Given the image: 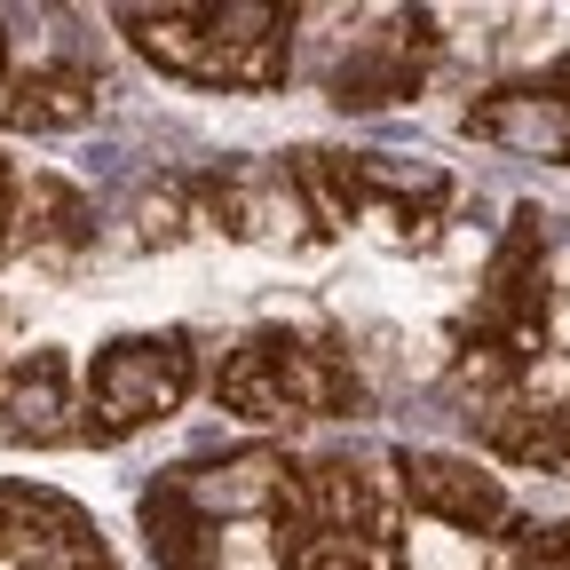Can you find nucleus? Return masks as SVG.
<instances>
[{"mask_svg": "<svg viewBox=\"0 0 570 570\" xmlns=\"http://www.w3.org/2000/svg\"><path fill=\"white\" fill-rule=\"evenodd\" d=\"M269 531L285 570H404L396 483L356 452L285 460L269 483Z\"/></svg>", "mask_w": 570, "mask_h": 570, "instance_id": "1", "label": "nucleus"}, {"mask_svg": "<svg viewBox=\"0 0 570 570\" xmlns=\"http://www.w3.org/2000/svg\"><path fill=\"white\" fill-rule=\"evenodd\" d=\"M111 24L167 80L223 88V96H269L285 80V63H294L302 17L285 0H175V9H119Z\"/></svg>", "mask_w": 570, "mask_h": 570, "instance_id": "2", "label": "nucleus"}, {"mask_svg": "<svg viewBox=\"0 0 570 570\" xmlns=\"http://www.w3.org/2000/svg\"><path fill=\"white\" fill-rule=\"evenodd\" d=\"M539 356H547V230H539V206H515L475 302L452 325V389H468L475 404H499L539 373Z\"/></svg>", "mask_w": 570, "mask_h": 570, "instance_id": "3", "label": "nucleus"}, {"mask_svg": "<svg viewBox=\"0 0 570 570\" xmlns=\"http://www.w3.org/2000/svg\"><path fill=\"white\" fill-rule=\"evenodd\" d=\"M302 183V206L317 238L325 230H381L389 246H436L460 183L444 167L389 159V151H294L285 159Z\"/></svg>", "mask_w": 570, "mask_h": 570, "instance_id": "4", "label": "nucleus"}, {"mask_svg": "<svg viewBox=\"0 0 570 570\" xmlns=\"http://www.w3.org/2000/svg\"><path fill=\"white\" fill-rule=\"evenodd\" d=\"M214 396L254 428H309V420H356L365 412V373H356V356L333 333L254 325L223 356Z\"/></svg>", "mask_w": 570, "mask_h": 570, "instance_id": "5", "label": "nucleus"}, {"mask_svg": "<svg viewBox=\"0 0 570 570\" xmlns=\"http://www.w3.org/2000/svg\"><path fill=\"white\" fill-rule=\"evenodd\" d=\"M285 475V452H238L223 468H167L142 491V539L159 570H223V515L269 508V483Z\"/></svg>", "mask_w": 570, "mask_h": 570, "instance_id": "6", "label": "nucleus"}, {"mask_svg": "<svg viewBox=\"0 0 570 570\" xmlns=\"http://www.w3.org/2000/svg\"><path fill=\"white\" fill-rule=\"evenodd\" d=\"M190 381H198V348L183 325L104 341V356L88 365V396H80V444H119L135 428L183 412Z\"/></svg>", "mask_w": 570, "mask_h": 570, "instance_id": "7", "label": "nucleus"}, {"mask_svg": "<svg viewBox=\"0 0 570 570\" xmlns=\"http://www.w3.org/2000/svg\"><path fill=\"white\" fill-rule=\"evenodd\" d=\"M0 570H119L96 515L48 483H0Z\"/></svg>", "mask_w": 570, "mask_h": 570, "instance_id": "8", "label": "nucleus"}, {"mask_svg": "<svg viewBox=\"0 0 570 570\" xmlns=\"http://www.w3.org/2000/svg\"><path fill=\"white\" fill-rule=\"evenodd\" d=\"M389 475H396V499H412L420 515H436L468 539H508L515 531V499L491 468L460 460V452H436V444H396L389 452Z\"/></svg>", "mask_w": 570, "mask_h": 570, "instance_id": "9", "label": "nucleus"}, {"mask_svg": "<svg viewBox=\"0 0 570 570\" xmlns=\"http://www.w3.org/2000/svg\"><path fill=\"white\" fill-rule=\"evenodd\" d=\"M468 135L508 142V151L547 159V167H570V56H554L547 71H531V80L491 88L468 111Z\"/></svg>", "mask_w": 570, "mask_h": 570, "instance_id": "10", "label": "nucleus"}, {"mask_svg": "<svg viewBox=\"0 0 570 570\" xmlns=\"http://www.w3.org/2000/svg\"><path fill=\"white\" fill-rule=\"evenodd\" d=\"M428 63H436V17H389V32L373 40H356V56L325 80V96L341 111H381V104H404L420 80H428Z\"/></svg>", "mask_w": 570, "mask_h": 570, "instance_id": "11", "label": "nucleus"}, {"mask_svg": "<svg viewBox=\"0 0 570 570\" xmlns=\"http://www.w3.org/2000/svg\"><path fill=\"white\" fill-rule=\"evenodd\" d=\"M0 444H80V404H71V365L56 348L0 356Z\"/></svg>", "mask_w": 570, "mask_h": 570, "instance_id": "12", "label": "nucleus"}, {"mask_svg": "<svg viewBox=\"0 0 570 570\" xmlns=\"http://www.w3.org/2000/svg\"><path fill=\"white\" fill-rule=\"evenodd\" d=\"M475 436L515 460V468H539V475H570V396H499V404H475Z\"/></svg>", "mask_w": 570, "mask_h": 570, "instance_id": "13", "label": "nucleus"}, {"mask_svg": "<svg viewBox=\"0 0 570 570\" xmlns=\"http://www.w3.org/2000/svg\"><path fill=\"white\" fill-rule=\"evenodd\" d=\"M96 96H104L96 63H80V56H56V63L17 71V80H9V96H0V119H9L17 135H63V127L96 119Z\"/></svg>", "mask_w": 570, "mask_h": 570, "instance_id": "14", "label": "nucleus"}, {"mask_svg": "<svg viewBox=\"0 0 570 570\" xmlns=\"http://www.w3.org/2000/svg\"><path fill=\"white\" fill-rule=\"evenodd\" d=\"M88 230H96V214L80 206V190H63L56 175H32V183L17 190V230H9V246H88Z\"/></svg>", "mask_w": 570, "mask_h": 570, "instance_id": "15", "label": "nucleus"}, {"mask_svg": "<svg viewBox=\"0 0 570 570\" xmlns=\"http://www.w3.org/2000/svg\"><path fill=\"white\" fill-rule=\"evenodd\" d=\"M491 570H570V515H562V523L508 531V539H499V562H491Z\"/></svg>", "mask_w": 570, "mask_h": 570, "instance_id": "16", "label": "nucleus"}, {"mask_svg": "<svg viewBox=\"0 0 570 570\" xmlns=\"http://www.w3.org/2000/svg\"><path fill=\"white\" fill-rule=\"evenodd\" d=\"M17 190H24V183H17V167L0 159V254H9V230H17Z\"/></svg>", "mask_w": 570, "mask_h": 570, "instance_id": "17", "label": "nucleus"}, {"mask_svg": "<svg viewBox=\"0 0 570 570\" xmlns=\"http://www.w3.org/2000/svg\"><path fill=\"white\" fill-rule=\"evenodd\" d=\"M0 96H9V32H0Z\"/></svg>", "mask_w": 570, "mask_h": 570, "instance_id": "18", "label": "nucleus"}]
</instances>
